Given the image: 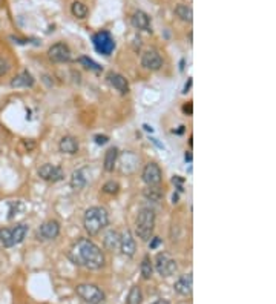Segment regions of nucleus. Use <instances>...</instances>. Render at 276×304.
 Returning <instances> with one entry per match:
<instances>
[{
  "label": "nucleus",
  "mask_w": 276,
  "mask_h": 304,
  "mask_svg": "<svg viewBox=\"0 0 276 304\" xmlns=\"http://www.w3.org/2000/svg\"><path fill=\"white\" fill-rule=\"evenodd\" d=\"M109 142V137H106V135H95V143L97 145H105Z\"/></svg>",
  "instance_id": "nucleus-31"
},
{
  "label": "nucleus",
  "mask_w": 276,
  "mask_h": 304,
  "mask_svg": "<svg viewBox=\"0 0 276 304\" xmlns=\"http://www.w3.org/2000/svg\"><path fill=\"white\" fill-rule=\"evenodd\" d=\"M152 304H170V302L166 301V299H157V301H154Z\"/></svg>",
  "instance_id": "nucleus-34"
},
{
  "label": "nucleus",
  "mask_w": 276,
  "mask_h": 304,
  "mask_svg": "<svg viewBox=\"0 0 276 304\" xmlns=\"http://www.w3.org/2000/svg\"><path fill=\"white\" fill-rule=\"evenodd\" d=\"M28 230H29V227H28V224H17L16 227H13L11 229V238H13V245L16 246V245H20L25 238H26V235H28Z\"/></svg>",
  "instance_id": "nucleus-20"
},
{
  "label": "nucleus",
  "mask_w": 276,
  "mask_h": 304,
  "mask_svg": "<svg viewBox=\"0 0 276 304\" xmlns=\"http://www.w3.org/2000/svg\"><path fill=\"white\" fill-rule=\"evenodd\" d=\"M0 245L4 248H13V238H11V229L2 227L0 229Z\"/></svg>",
  "instance_id": "nucleus-26"
},
{
  "label": "nucleus",
  "mask_w": 276,
  "mask_h": 304,
  "mask_svg": "<svg viewBox=\"0 0 276 304\" xmlns=\"http://www.w3.org/2000/svg\"><path fill=\"white\" fill-rule=\"evenodd\" d=\"M92 43L97 52L103 55H111L115 49V40L109 31H100L92 36Z\"/></svg>",
  "instance_id": "nucleus-5"
},
{
  "label": "nucleus",
  "mask_w": 276,
  "mask_h": 304,
  "mask_svg": "<svg viewBox=\"0 0 276 304\" xmlns=\"http://www.w3.org/2000/svg\"><path fill=\"white\" fill-rule=\"evenodd\" d=\"M108 83L115 91H118L121 95H126L129 92V83H127L126 77L121 76V74H118V73H109L108 74Z\"/></svg>",
  "instance_id": "nucleus-16"
},
{
  "label": "nucleus",
  "mask_w": 276,
  "mask_h": 304,
  "mask_svg": "<svg viewBox=\"0 0 276 304\" xmlns=\"http://www.w3.org/2000/svg\"><path fill=\"white\" fill-rule=\"evenodd\" d=\"M11 70V63L7 57H2L0 55V77H4L10 73Z\"/></svg>",
  "instance_id": "nucleus-30"
},
{
  "label": "nucleus",
  "mask_w": 276,
  "mask_h": 304,
  "mask_svg": "<svg viewBox=\"0 0 276 304\" xmlns=\"http://www.w3.org/2000/svg\"><path fill=\"white\" fill-rule=\"evenodd\" d=\"M174 289L177 293L183 295V296H189L193 290V278H192V274H186V275H181L175 284H174Z\"/></svg>",
  "instance_id": "nucleus-14"
},
{
  "label": "nucleus",
  "mask_w": 276,
  "mask_h": 304,
  "mask_svg": "<svg viewBox=\"0 0 276 304\" xmlns=\"http://www.w3.org/2000/svg\"><path fill=\"white\" fill-rule=\"evenodd\" d=\"M183 111H184V112H187L189 115H192V105H190V103H189V105H184Z\"/></svg>",
  "instance_id": "nucleus-33"
},
{
  "label": "nucleus",
  "mask_w": 276,
  "mask_h": 304,
  "mask_svg": "<svg viewBox=\"0 0 276 304\" xmlns=\"http://www.w3.org/2000/svg\"><path fill=\"white\" fill-rule=\"evenodd\" d=\"M69 185H71V188L74 191H82L85 186H86V177L83 174L82 169H77V171L73 172L71 175V181H69Z\"/></svg>",
  "instance_id": "nucleus-22"
},
{
  "label": "nucleus",
  "mask_w": 276,
  "mask_h": 304,
  "mask_svg": "<svg viewBox=\"0 0 276 304\" xmlns=\"http://www.w3.org/2000/svg\"><path fill=\"white\" fill-rule=\"evenodd\" d=\"M155 229V212L151 208H142L136 214L135 232L142 241H149L154 236Z\"/></svg>",
  "instance_id": "nucleus-3"
},
{
  "label": "nucleus",
  "mask_w": 276,
  "mask_h": 304,
  "mask_svg": "<svg viewBox=\"0 0 276 304\" xmlns=\"http://www.w3.org/2000/svg\"><path fill=\"white\" fill-rule=\"evenodd\" d=\"M108 224H109V214L105 208L92 206V208L86 209L85 217H83V226H85V230L91 236L98 235Z\"/></svg>",
  "instance_id": "nucleus-2"
},
{
  "label": "nucleus",
  "mask_w": 276,
  "mask_h": 304,
  "mask_svg": "<svg viewBox=\"0 0 276 304\" xmlns=\"http://www.w3.org/2000/svg\"><path fill=\"white\" fill-rule=\"evenodd\" d=\"M145 197L151 201H155L158 203L161 198H163V192L157 188V186H149L146 191H145Z\"/></svg>",
  "instance_id": "nucleus-27"
},
{
  "label": "nucleus",
  "mask_w": 276,
  "mask_h": 304,
  "mask_svg": "<svg viewBox=\"0 0 276 304\" xmlns=\"http://www.w3.org/2000/svg\"><path fill=\"white\" fill-rule=\"evenodd\" d=\"M37 235H39V238H42V240H55L57 236L60 235V223L57 220L45 221L39 227Z\"/></svg>",
  "instance_id": "nucleus-11"
},
{
  "label": "nucleus",
  "mask_w": 276,
  "mask_h": 304,
  "mask_svg": "<svg viewBox=\"0 0 276 304\" xmlns=\"http://www.w3.org/2000/svg\"><path fill=\"white\" fill-rule=\"evenodd\" d=\"M79 140L76 137H73V135H64V137L60 140L58 143V151L61 154H67V155H74L79 152Z\"/></svg>",
  "instance_id": "nucleus-15"
},
{
  "label": "nucleus",
  "mask_w": 276,
  "mask_h": 304,
  "mask_svg": "<svg viewBox=\"0 0 276 304\" xmlns=\"http://www.w3.org/2000/svg\"><path fill=\"white\" fill-rule=\"evenodd\" d=\"M186 160H189V161H192V155H190V154H186Z\"/></svg>",
  "instance_id": "nucleus-36"
},
{
  "label": "nucleus",
  "mask_w": 276,
  "mask_h": 304,
  "mask_svg": "<svg viewBox=\"0 0 276 304\" xmlns=\"http://www.w3.org/2000/svg\"><path fill=\"white\" fill-rule=\"evenodd\" d=\"M67 257L74 264L89 270H98L106 263L103 251L89 238H80L77 243H74Z\"/></svg>",
  "instance_id": "nucleus-1"
},
{
  "label": "nucleus",
  "mask_w": 276,
  "mask_h": 304,
  "mask_svg": "<svg viewBox=\"0 0 276 304\" xmlns=\"http://www.w3.org/2000/svg\"><path fill=\"white\" fill-rule=\"evenodd\" d=\"M34 86V77L28 71H22L11 80V88H31Z\"/></svg>",
  "instance_id": "nucleus-17"
},
{
  "label": "nucleus",
  "mask_w": 276,
  "mask_h": 304,
  "mask_svg": "<svg viewBox=\"0 0 276 304\" xmlns=\"http://www.w3.org/2000/svg\"><path fill=\"white\" fill-rule=\"evenodd\" d=\"M140 272H142V277L143 280H151L152 278V274H154V264H152V260L149 255H146L140 264Z\"/></svg>",
  "instance_id": "nucleus-24"
},
{
  "label": "nucleus",
  "mask_w": 276,
  "mask_h": 304,
  "mask_svg": "<svg viewBox=\"0 0 276 304\" xmlns=\"http://www.w3.org/2000/svg\"><path fill=\"white\" fill-rule=\"evenodd\" d=\"M160 245H161V240L158 238V236H152L151 243H149V249H157Z\"/></svg>",
  "instance_id": "nucleus-32"
},
{
  "label": "nucleus",
  "mask_w": 276,
  "mask_h": 304,
  "mask_svg": "<svg viewBox=\"0 0 276 304\" xmlns=\"http://www.w3.org/2000/svg\"><path fill=\"white\" fill-rule=\"evenodd\" d=\"M39 177L45 181L49 183H57L61 181L64 178V172L60 166L51 164V163H45L39 167Z\"/></svg>",
  "instance_id": "nucleus-7"
},
{
  "label": "nucleus",
  "mask_w": 276,
  "mask_h": 304,
  "mask_svg": "<svg viewBox=\"0 0 276 304\" xmlns=\"http://www.w3.org/2000/svg\"><path fill=\"white\" fill-rule=\"evenodd\" d=\"M175 14L180 20L186 22V23H192L193 20V11L189 5H184V4H180L175 7Z\"/></svg>",
  "instance_id": "nucleus-21"
},
{
  "label": "nucleus",
  "mask_w": 276,
  "mask_h": 304,
  "mask_svg": "<svg viewBox=\"0 0 276 304\" xmlns=\"http://www.w3.org/2000/svg\"><path fill=\"white\" fill-rule=\"evenodd\" d=\"M142 66L149 71H160L163 66V58L157 49H148L142 55Z\"/></svg>",
  "instance_id": "nucleus-10"
},
{
  "label": "nucleus",
  "mask_w": 276,
  "mask_h": 304,
  "mask_svg": "<svg viewBox=\"0 0 276 304\" xmlns=\"http://www.w3.org/2000/svg\"><path fill=\"white\" fill-rule=\"evenodd\" d=\"M130 23L138 31H151V17L148 13H145L142 10H138L132 14Z\"/></svg>",
  "instance_id": "nucleus-13"
},
{
  "label": "nucleus",
  "mask_w": 276,
  "mask_h": 304,
  "mask_svg": "<svg viewBox=\"0 0 276 304\" xmlns=\"http://www.w3.org/2000/svg\"><path fill=\"white\" fill-rule=\"evenodd\" d=\"M142 178L148 186H158L163 180V172L160 166L157 163H148L143 169Z\"/></svg>",
  "instance_id": "nucleus-9"
},
{
  "label": "nucleus",
  "mask_w": 276,
  "mask_h": 304,
  "mask_svg": "<svg viewBox=\"0 0 276 304\" xmlns=\"http://www.w3.org/2000/svg\"><path fill=\"white\" fill-rule=\"evenodd\" d=\"M103 245L108 251H115L120 246V233L117 230H108L103 238Z\"/></svg>",
  "instance_id": "nucleus-19"
},
{
  "label": "nucleus",
  "mask_w": 276,
  "mask_h": 304,
  "mask_svg": "<svg viewBox=\"0 0 276 304\" xmlns=\"http://www.w3.org/2000/svg\"><path fill=\"white\" fill-rule=\"evenodd\" d=\"M190 85H192V79H189V83L186 85V88H184V92H187V89L190 88Z\"/></svg>",
  "instance_id": "nucleus-35"
},
{
  "label": "nucleus",
  "mask_w": 276,
  "mask_h": 304,
  "mask_svg": "<svg viewBox=\"0 0 276 304\" xmlns=\"http://www.w3.org/2000/svg\"><path fill=\"white\" fill-rule=\"evenodd\" d=\"M120 251L123 255L126 257H133L135 252H136V245H135V238L130 230H124L121 235H120Z\"/></svg>",
  "instance_id": "nucleus-12"
},
{
  "label": "nucleus",
  "mask_w": 276,
  "mask_h": 304,
  "mask_svg": "<svg viewBox=\"0 0 276 304\" xmlns=\"http://www.w3.org/2000/svg\"><path fill=\"white\" fill-rule=\"evenodd\" d=\"M76 293L88 304H103L105 301V292L95 284H79L76 287Z\"/></svg>",
  "instance_id": "nucleus-4"
},
{
  "label": "nucleus",
  "mask_w": 276,
  "mask_h": 304,
  "mask_svg": "<svg viewBox=\"0 0 276 304\" xmlns=\"http://www.w3.org/2000/svg\"><path fill=\"white\" fill-rule=\"evenodd\" d=\"M71 49L69 46L63 42H58L55 45H52L49 49H48V57L51 62L54 63H64V62H69L71 60Z\"/></svg>",
  "instance_id": "nucleus-8"
},
{
  "label": "nucleus",
  "mask_w": 276,
  "mask_h": 304,
  "mask_svg": "<svg viewBox=\"0 0 276 304\" xmlns=\"http://www.w3.org/2000/svg\"><path fill=\"white\" fill-rule=\"evenodd\" d=\"M118 191H120V185L117 181H114V180H109V181H106L105 185H103V192H105V194L115 195V194H118Z\"/></svg>",
  "instance_id": "nucleus-29"
},
{
  "label": "nucleus",
  "mask_w": 276,
  "mask_h": 304,
  "mask_svg": "<svg viewBox=\"0 0 276 304\" xmlns=\"http://www.w3.org/2000/svg\"><path fill=\"white\" fill-rule=\"evenodd\" d=\"M79 62L86 68V70H91V71H95V73H100L101 71V66L98 65V63H95L92 58H89V57H86V55H83V57H80L79 58Z\"/></svg>",
  "instance_id": "nucleus-28"
},
{
  "label": "nucleus",
  "mask_w": 276,
  "mask_h": 304,
  "mask_svg": "<svg viewBox=\"0 0 276 304\" xmlns=\"http://www.w3.org/2000/svg\"><path fill=\"white\" fill-rule=\"evenodd\" d=\"M88 7L80 2V0H74V2L71 4V14L76 17V19H86L88 17Z\"/></svg>",
  "instance_id": "nucleus-23"
},
{
  "label": "nucleus",
  "mask_w": 276,
  "mask_h": 304,
  "mask_svg": "<svg viewBox=\"0 0 276 304\" xmlns=\"http://www.w3.org/2000/svg\"><path fill=\"white\" fill-rule=\"evenodd\" d=\"M117 158H118V149L109 148L105 154V161H103V167H105L106 172H114L115 164H117Z\"/></svg>",
  "instance_id": "nucleus-18"
},
{
  "label": "nucleus",
  "mask_w": 276,
  "mask_h": 304,
  "mask_svg": "<svg viewBox=\"0 0 276 304\" xmlns=\"http://www.w3.org/2000/svg\"><path fill=\"white\" fill-rule=\"evenodd\" d=\"M143 302V293H142V289L138 286H132L129 293H127V298H126V304H142Z\"/></svg>",
  "instance_id": "nucleus-25"
},
{
  "label": "nucleus",
  "mask_w": 276,
  "mask_h": 304,
  "mask_svg": "<svg viewBox=\"0 0 276 304\" xmlns=\"http://www.w3.org/2000/svg\"><path fill=\"white\" fill-rule=\"evenodd\" d=\"M155 270L158 272V275L167 278V277H172V275L177 272V270H178V264H177V261L172 258L169 254L161 252L155 258Z\"/></svg>",
  "instance_id": "nucleus-6"
}]
</instances>
